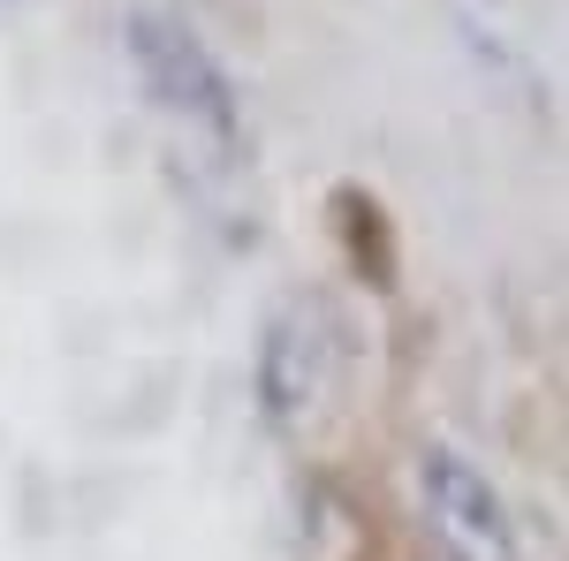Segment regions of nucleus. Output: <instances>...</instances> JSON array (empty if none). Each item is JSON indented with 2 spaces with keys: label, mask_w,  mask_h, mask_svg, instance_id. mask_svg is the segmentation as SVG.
<instances>
[{
  "label": "nucleus",
  "mask_w": 569,
  "mask_h": 561,
  "mask_svg": "<svg viewBox=\"0 0 569 561\" xmlns=\"http://www.w3.org/2000/svg\"><path fill=\"white\" fill-rule=\"evenodd\" d=\"M122 53H130L144 99H152L176 130L206 137L213 152L243 144V99H236V77L220 69V53L182 23L176 8H130Z\"/></svg>",
  "instance_id": "1"
},
{
  "label": "nucleus",
  "mask_w": 569,
  "mask_h": 561,
  "mask_svg": "<svg viewBox=\"0 0 569 561\" xmlns=\"http://www.w3.org/2000/svg\"><path fill=\"white\" fill-rule=\"evenodd\" d=\"M418 509H426V531H433L440 561H517L525 554L501 485L463 448H448V440H433L418 455Z\"/></svg>",
  "instance_id": "2"
},
{
  "label": "nucleus",
  "mask_w": 569,
  "mask_h": 561,
  "mask_svg": "<svg viewBox=\"0 0 569 561\" xmlns=\"http://www.w3.org/2000/svg\"><path fill=\"white\" fill-rule=\"evenodd\" d=\"M319 380H327V319L311 297H297L281 319H266V342H259L266 425H305V410L319 402Z\"/></svg>",
  "instance_id": "3"
}]
</instances>
